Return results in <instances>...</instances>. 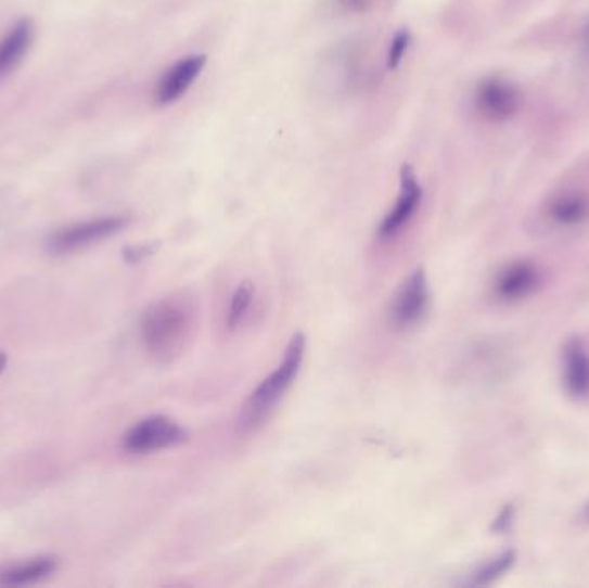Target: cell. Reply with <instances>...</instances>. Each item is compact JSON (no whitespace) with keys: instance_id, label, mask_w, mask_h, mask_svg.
<instances>
[{"instance_id":"9c48e42d","label":"cell","mask_w":589,"mask_h":588,"mask_svg":"<svg viewBox=\"0 0 589 588\" xmlns=\"http://www.w3.org/2000/svg\"><path fill=\"white\" fill-rule=\"evenodd\" d=\"M422 190L415 180L414 172L409 166L401 168V189L398 195L397 204L389 210L388 216L381 223V239H392L397 235L401 228L409 223L410 218L415 215L419 204H421Z\"/></svg>"},{"instance_id":"7402d4cb","label":"cell","mask_w":589,"mask_h":588,"mask_svg":"<svg viewBox=\"0 0 589 588\" xmlns=\"http://www.w3.org/2000/svg\"><path fill=\"white\" fill-rule=\"evenodd\" d=\"M586 514H588V517H589V506H588V509H586Z\"/></svg>"},{"instance_id":"30bf717a","label":"cell","mask_w":589,"mask_h":588,"mask_svg":"<svg viewBox=\"0 0 589 588\" xmlns=\"http://www.w3.org/2000/svg\"><path fill=\"white\" fill-rule=\"evenodd\" d=\"M562 371H564V387L567 394L576 400L589 397V350L581 338H571L565 342L562 350Z\"/></svg>"},{"instance_id":"3957f363","label":"cell","mask_w":589,"mask_h":588,"mask_svg":"<svg viewBox=\"0 0 589 588\" xmlns=\"http://www.w3.org/2000/svg\"><path fill=\"white\" fill-rule=\"evenodd\" d=\"M187 438H189L187 430L171 418L151 417L140 421L126 433L123 446L130 455L145 456L181 446Z\"/></svg>"},{"instance_id":"7a4b0ae2","label":"cell","mask_w":589,"mask_h":588,"mask_svg":"<svg viewBox=\"0 0 589 588\" xmlns=\"http://www.w3.org/2000/svg\"><path fill=\"white\" fill-rule=\"evenodd\" d=\"M306 336L304 333H295L284 350L283 361L277 370L264 379L259 387L252 392L247 402L243 404L240 412L239 425L242 430H252L259 426L266 418L277 408L278 402L289 391L293 380L297 379L302 361L306 356Z\"/></svg>"},{"instance_id":"6da1fadb","label":"cell","mask_w":589,"mask_h":588,"mask_svg":"<svg viewBox=\"0 0 589 588\" xmlns=\"http://www.w3.org/2000/svg\"><path fill=\"white\" fill-rule=\"evenodd\" d=\"M195 298L187 292L169 295L146 307L140 332L146 353L161 365H169L187 350L196 330Z\"/></svg>"},{"instance_id":"2e32d148","label":"cell","mask_w":589,"mask_h":588,"mask_svg":"<svg viewBox=\"0 0 589 588\" xmlns=\"http://www.w3.org/2000/svg\"><path fill=\"white\" fill-rule=\"evenodd\" d=\"M407 46H409V35L401 31V34H398L397 37H395V40H393L392 43V49H389V67H395L398 63H400L401 57H404V54H406Z\"/></svg>"},{"instance_id":"52a82bcc","label":"cell","mask_w":589,"mask_h":588,"mask_svg":"<svg viewBox=\"0 0 589 588\" xmlns=\"http://www.w3.org/2000/svg\"><path fill=\"white\" fill-rule=\"evenodd\" d=\"M545 216L559 228H577L589 221V192L585 189H568L548 199Z\"/></svg>"},{"instance_id":"e0dca14e","label":"cell","mask_w":589,"mask_h":588,"mask_svg":"<svg viewBox=\"0 0 589 588\" xmlns=\"http://www.w3.org/2000/svg\"><path fill=\"white\" fill-rule=\"evenodd\" d=\"M514 506H507L502 513L498 514L497 520H495V532H498V534H505L507 529H510V526L514 523Z\"/></svg>"},{"instance_id":"d6986e66","label":"cell","mask_w":589,"mask_h":588,"mask_svg":"<svg viewBox=\"0 0 589 588\" xmlns=\"http://www.w3.org/2000/svg\"><path fill=\"white\" fill-rule=\"evenodd\" d=\"M338 4L347 9V11H351V13H357V11H364L369 0H338Z\"/></svg>"},{"instance_id":"7c38bea8","label":"cell","mask_w":589,"mask_h":588,"mask_svg":"<svg viewBox=\"0 0 589 588\" xmlns=\"http://www.w3.org/2000/svg\"><path fill=\"white\" fill-rule=\"evenodd\" d=\"M31 40H34V26L29 20L17 22L0 40V80L22 63Z\"/></svg>"},{"instance_id":"5bb4252c","label":"cell","mask_w":589,"mask_h":588,"mask_svg":"<svg viewBox=\"0 0 589 588\" xmlns=\"http://www.w3.org/2000/svg\"><path fill=\"white\" fill-rule=\"evenodd\" d=\"M515 559H517V555H515L514 551H507L497 555V558L489 559L474 573L473 580L469 581V584L476 585V587L494 584L500 576L505 575L510 567L514 566Z\"/></svg>"},{"instance_id":"5b68a950","label":"cell","mask_w":589,"mask_h":588,"mask_svg":"<svg viewBox=\"0 0 589 588\" xmlns=\"http://www.w3.org/2000/svg\"><path fill=\"white\" fill-rule=\"evenodd\" d=\"M521 102L523 98L517 85L503 76H488L477 84L474 92V107L481 118L489 123H505L514 118Z\"/></svg>"},{"instance_id":"8992f818","label":"cell","mask_w":589,"mask_h":588,"mask_svg":"<svg viewBox=\"0 0 589 588\" xmlns=\"http://www.w3.org/2000/svg\"><path fill=\"white\" fill-rule=\"evenodd\" d=\"M427 307H430V289H427L426 273L424 269L419 268L407 278V282L395 295L392 306L393 323L404 328L412 327L424 318Z\"/></svg>"},{"instance_id":"277c9868","label":"cell","mask_w":589,"mask_h":588,"mask_svg":"<svg viewBox=\"0 0 589 588\" xmlns=\"http://www.w3.org/2000/svg\"><path fill=\"white\" fill-rule=\"evenodd\" d=\"M126 225H128V218H125V216L90 219V221L72 225V227L55 231L47 245L55 256L78 253L81 248L90 247L97 242L116 235L117 231H121Z\"/></svg>"},{"instance_id":"8fae6325","label":"cell","mask_w":589,"mask_h":588,"mask_svg":"<svg viewBox=\"0 0 589 588\" xmlns=\"http://www.w3.org/2000/svg\"><path fill=\"white\" fill-rule=\"evenodd\" d=\"M541 280H543L541 271L533 263H512L498 274L495 292L502 301L515 303L536 292V289L541 285Z\"/></svg>"},{"instance_id":"ffe728a7","label":"cell","mask_w":589,"mask_h":588,"mask_svg":"<svg viewBox=\"0 0 589 588\" xmlns=\"http://www.w3.org/2000/svg\"><path fill=\"white\" fill-rule=\"evenodd\" d=\"M581 49L582 55H585L586 60L589 61V17L588 22H586V25L582 26Z\"/></svg>"},{"instance_id":"9a60e30c","label":"cell","mask_w":589,"mask_h":588,"mask_svg":"<svg viewBox=\"0 0 589 588\" xmlns=\"http://www.w3.org/2000/svg\"><path fill=\"white\" fill-rule=\"evenodd\" d=\"M254 294L255 286L252 282H243L242 285L234 291L233 297H231L230 311H228V327H239L243 315H245L248 307H251Z\"/></svg>"},{"instance_id":"ba28073f","label":"cell","mask_w":589,"mask_h":588,"mask_svg":"<svg viewBox=\"0 0 589 588\" xmlns=\"http://www.w3.org/2000/svg\"><path fill=\"white\" fill-rule=\"evenodd\" d=\"M205 55H189L172 64L164 73L159 84L155 87V102L161 105L172 104L189 92L193 81L201 75L205 66Z\"/></svg>"},{"instance_id":"4fadbf2b","label":"cell","mask_w":589,"mask_h":588,"mask_svg":"<svg viewBox=\"0 0 589 588\" xmlns=\"http://www.w3.org/2000/svg\"><path fill=\"white\" fill-rule=\"evenodd\" d=\"M59 566V559L54 555L31 559L28 563L16 564L0 572V585L5 587H25L38 584L54 575Z\"/></svg>"},{"instance_id":"44dd1931","label":"cell","mask_w":589,"mask_h":588,"mask_svg":"<svg viewBox=\"0 0 589 588\" xmlns=\"http://www.w3.org/2000/svg\"><path fill=\"white\" fill-rule=\"evenodd\" d=\"M5 366H8V356L4 353H0V373L5 370Z\"/></svg>"},{"instance_id":"ac0fdd59","label":"cell","mask_w":589,"mask_h":588,"mask_svg":"<svg viewBox=\"0 0 589 588\" xmlns=\"http://www.w3.org/2000/svg\"><path fill=\"white\" fill-rule=\"evenodd\" d=\"M154 253V247L151 245H137V247H128L125 251V259L128 263H140L145 257L151 256Z\"/></svg>"}]
</instances>
